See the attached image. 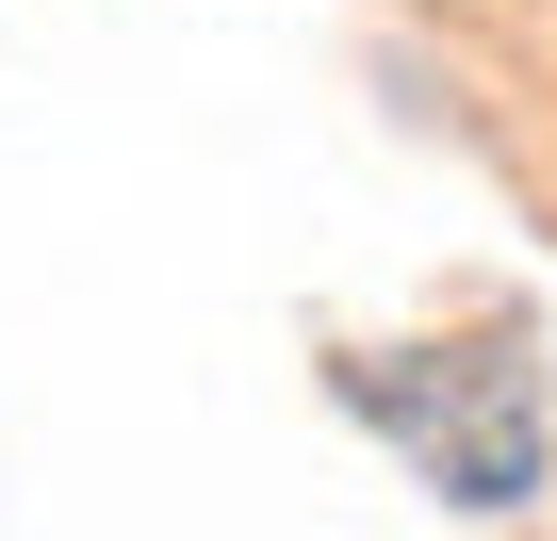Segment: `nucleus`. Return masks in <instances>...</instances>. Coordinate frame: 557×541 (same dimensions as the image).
I'll use <instances>...</instances> for the list:
<instances>
[{
  "label": "nucleus",
  "instance_id": "nucleus-1",
  "mask_svg": "<svg viewBox=\"0 0 557 541\" xmlns=\"http://www.w3.org/2000/svg\"><path fill=\"white\" fill-rule=\"evenodd\" d=\"M345 394H361V410H377V427H394L459 508H524L541 459H557L524 329H475V345H426V361H345Z\"/></svg>",
  "mask_w": 557,
  "mask_h": 541
}]
</instances>
